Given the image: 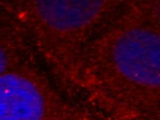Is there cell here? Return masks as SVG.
<instances>
[{
	"label": "cell",
	"mask_w": 160,
	"mask_h": 120,
	"mask_svg": "<svg viewBox=\"0 0 160 120\" xmlns=\"http://www.w3.org/2000/svg\"><path fill=\"white\" fill-rule=\"evenodd\" d=\"M160 60V1H123L85 47L73 94L92 111L154 118Z\"/></svg>",
	"instance_id": "obj_1"
},
{
	"label": "cell",
	"mask_w": 160,
	"mask_h": 120,
	"mask_svg": "<svg viewBox=\"0 0 160 120\" xmlns=\"http://www.w3.org/2000/svg\"><path fill=\"white\" fill-rule=\"evenodd\" d=\"M123 1H38L32 9L53 77L72 94L77 65L96 31Z\"/></svg>",
	"instance_id": "obj_2"
},
{
	"label": "cell",
	"mask_w": 160,
	"mask_h": 120,
	"mask_svg": "<svg viewBox=\"0 0 160 120\" xmlns=\"http://www.w3.org/2000/svg\"><path fill=\"white\" fill-rule=\"evenodd\" d=\"M91 112L55 79L0 76V120H85Z\"/></svg>",
	"instance_id": "obj_3"
},
{
	"label": "cell",
	"mask_w": 160,
	"mask_h": 120,
	"mask_svg": "<svg viewBox=\"0 0 160 120\" xmlns=\"http://www.w3.org/2000/svg\"><path fill=\"white\" fill-rule=\"evenodd\" d=\"M7 64V58L4 51L0 49V75L5 70Z\"/></svg>",
	"instance_id": "obj_4"
}]
</instances>
